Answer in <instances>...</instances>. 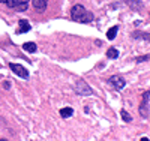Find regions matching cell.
I'll list each match as a JSON object with an SVG mask.
<instances>
[{
    "instance_id": "cell-1",
    "label": "cell",
    "mask_w": 150,
    "mask_h": 141,
    "mask_svg": "<svg viewBox=\"0 0 150 141\" xmlns=\"http://www.w3.org/2000/svg\"><path fill=\"white\" fill-rule=\"evenodd\" d=\"M71 17L74 21L81 23V24H87V23H92L95 15L92 14L90 11H87L83 5H74L71 9Z\"/></svg>"
},
{
    "instance_id": "cell-2",
    "label": "cell",
    "mask_w": 150,
    "mask_h": 141,
    "mask_svg": "<svg viewBox=\"0 0 150 141\" xmlns=\"http://www.w3.org/2000/svg\"><path fill=\"white\" fill-rule=\"evenodd\" d=\"M75 92H77L78 95H81V96H90V95H93L92 87L87 84L84 80H78L77 81V84H75Z\"/></svg>"
},
{
    "instance_id": "cell-3",
    "label": "cell",
    "mask_w": 150,
    "mask_h": 141,
    "mask_svg": "<svg viewBox=\"0 0 150 141\" xmlns=\"http://www.w3.org/2000/svg\"><path fill=\"white\" fill-rule=\"evenodd\" d=\"M9 68H11L12 72H15L20 78H23V80L29 78V71L24 68L23 65H18V63H9Z\"/></svg>"
},
{
    "instance_id": "cell-4",
    "label": "cell",
    "mask_w": 150,
    "mask_h": 141,
    "mask_svg": "<svg viewBox=\"0 0 150 141\" xmlns=\"http://www.w3.org/2000/svg\"><path fill=\"white\" fill-rule=\"evenodd\" d=\"M149 101H150V92H144L143 93V101H141V107H140V114L143 119L149 117Z\"/></svg>"
},
{
    "instance_id": "cell-5",
    "label": "cell",
    "mask_w": 150,
    "mask_h": 141,
    "mask_svg": "<svg viewBox=\"0 0 150 141\" xmlns=\"http://www.w3.org/2000/svg\"><path fill=\"white\" fill-rule=\"evenodd\" d=\"M108 83H110L112 87H114V89H117V90H123L125 86H126V81H125L122 77H119V75L110 77V78H108Z\"/></svg>"
},
{
    "instance_id": "cell-6",
    "label": "cell",
    "mask_w": 150,
    "mask_h": 141,
    "mask_svg": "<svg viewBox=\"0 0 150 141\" xmlns=\"http://www.w3.org/2000/svg\"><path fill=\"white\" fill-rule=\"evenodd\" d=\"M48 5V0H33V8L38 12H45Z\"/></svg>"
},
{
    "instance_id": "cell-7",
    "label": "cell",
    "mask_w": 150,
    "mask_h": 141,
    "mask_svg": "<svg viewBox=\"0 0 150 141\" xmlns=\"http://www.w3.org/2000/svg\"><path fill=\"white\" fill-rule=\"evenodd\" d=\"M20 29H18V33H27V32H30V29H32V26H30V23H27V20H20Z\"/></svg>"
},
{
    "instance_id": "cell-8",
    "label": "cell",
    "mask_w": 150,
    "mask_h": 141,
    "mask_svg": "<svg viewBox=\"0 0 150 141\" xmlns=\"http://www.w3.org/2000/svg\"><path fill=\"white\" fill-rule=\"evenodd\" d=\"M29 2H30V0H15V5H14V8H15L17 11L23 12V11H26V9H27Z\"/></svg>"
},
{
    "instance_id": "cell-9",
    "label": "cell",
    "mask_w": 150,
    "mask_h": 141,
    "mask_svg": "<svg viewBox=\"0 0 150 141\" xmlns=\"http://www.w3.org/2000/svg\"><path fill=\"white\" fill-rule=\"evenodd\" d=\"M60 116L63 117V119H69L74 116V110L71 107H65V108H62L60 110Z\"/></svg>"
},
{
    "instance_id": "cell-10",
    "label": "cell",
    "mask_w": 150,
    "mask_h": 141,
    "mask_svg": "<svg viewBox=\"0 0 150 141\" xmlns=\"http://www.w3.org/2000/svg\"><path fill=\"white\" fill-rule=\"evenodd\" d=\"M23 50L27 51V53H36L38 47L35 42H26V44H23Z\"/></svg>"
},
{
    "instance_id": "cell-11",
    "label": "cell",
    "mask_w": 150,
    "mask_h": 141,
    "mask_svg": "<svg viewBox=\"0 0 150 141\" xmlns=\"http://www.w3.org/2000/svg\"><path fill=\"white\" fill-rule=\"evenodd\" d=\"M117 30H119V27H117V26H112V27H111V29L107 32V38H108L110 41H112V39L116 38V35H117Z\"/></svg>"
},
{
    "instance_id": "cell-12",
    "label": "cell",
    "mask_w": 150,
    "mask_h": 141,
    "mask_svg": "<svg viewBox=\"0 0 150 141\" xmlns=\"http://www.w3.org/2000/svg\"><path fill=\"white\" fill-rule=\"evenodd\" d=\"M107 57H108V59H117V57H119V50H117V48H108Z\"/></svg>"
},
{
    "instance_id": "cell-13",
    "label": "cell",
    "mask_w": 150,
    "mask_h": 141,
    "mask_svg": "<svg viewBox=\"0 0 150 141\" xmlns=\"http://www.w3.org/2000/svg\"><path fill=\"white\" fill-rule=\"evenodd\" d=\"M120 116H122V119L126 122V123H131V122H132V117L129 116V113H128L126 110H122V111H120Z\"/></svg>"
},
{
    "instance_id": "cell-14",
    "label": "cell",
    "mask_w": 150,
    "mask_h": 141,
    "mask_svg": "<svg viewBox=\"0 0 150 141\" xmlns=\"http://www.w3.org/2000/svg\"><path fill=\"white\" fill-rule=\"evenodd\" d=\"M0 3H3V5H6V6H9V8H14L15 0H0Z\"/></svg>"
},
{
    "instance_id": "cell-15",
    "label": "cell",
    "mask_w": 150,
    "mask_h": 141,
    "mask_svg": "<svg viewBox=\"0 0 150 141\" xmlns=\"http://www.w3.org/2000/svg\"><path fill=\"white\" fill-rule=\"evenodd\" d=\"M137 62H138V63H141V62H149V54L141 56V57H137Z\"/></svg>"
},
{
    "instance_id": "cell-16",
    "label": "cell",
    "mask_w": 150,
    "mask_h": 141,
    "mask_svg": "<svg viewBox=\"0 0 150 141\" xmlns=\"http://www.w3.org/2000/svg\"><path fill=\"white\" fill-rule=\"evenodd\" d=\"M9 87H11V84H9V83L6 81V83H5V89H6V90H8V89H9Z\"/></svg>"
}]
</instances>
